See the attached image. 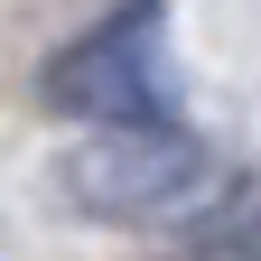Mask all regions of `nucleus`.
I'll use <instances>...</instances> for the list:
<instances>
[{"label":"nucleus","instance_id":"obj_1","mask_svg":"<svg viewBox=\"0 0 261 261\" xmlns=\"http://www.w3.org/2000/svg\"><path fill=\"white\" fill-rule=\"evenodd\" d=\"M215 149L177 121H93L65 149V196L93 224H187L215 205Z\"/></svg>","mask_w":261,"mask_h":261},{"label":"nucleus","instance_id":"obj_2","mask_svg":"<svg viewBox=\"0 0 261 261\" xmlns=\"http://www.w3.org/2000/svg\"><path fill=\"white\" fill-rule=\"evenodd\" d=\"M149 0L140 10H121L103 28H84L75 47L47 56L38 93L65 112V121H168V103H159V47H149Z\"/></svg>","mask_w":261,"mask_h":261},{"label":"nucleus","instance_id":"obj_3","mask_svg":"<svg viewBox=\"0 0 261 261\" xmlns=\"http://www.w3.org/2000/svg\"><path fill=\"white\" fill-rule=\"evenodd\" d=\"M205 261H261V196H243V205H224V215H215Z\"/></svg>","mask_w":261,"mask_h":261}]
</instances>
